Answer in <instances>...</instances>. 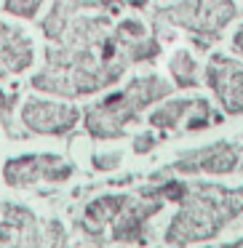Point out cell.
<instances>
[{
  "instance_id": "cell-2",
  "label": "cell",
  "mask_w": 243,
  "mask_h": 248,
  "mask_svg": "<svg viewBox=\"0 0 243 248\" xmlns=\"http://www.w3.org/2000/svg\"><path fill=\"white\" fill-rule=\"evenodd\" d=\"M168 70H171L174 78H177L179 86H184V88H190V86H195V83H198V75H195V72H198V67H195L193 56H190L187 51H179V54L171 59Z\"/></svg>"
},
{
  "instance_id": "cell-1",
  "label": "cell",
  "mask_w": 243,
  "mask_h": 248,
  "mask_svg": "<svg viewBox=\"0 0 243 248\" xmlns=\"http://www.w3.org/2000/svg\"><path fill=\"white\" fill-rule=\"evenodd\" d=\"M206 80L219 93L227 109H243V64L214 56L206 70Z\"/></svg>"
},
{
  "instance_id": "cell-3",
  "label": "cell",
  "mask_w": 243,
  "mask_h": 248,
  "mask_svg": "<svg viewBox=\"0 0 243 248\" xmlns=\"http://www.w3.org/2000/svg\"><path fill=\"white\" fill-rule=\"evenodd\" d=\"M235 48H238V51H243V27L235 32Z\"/></svg>"
}]
</instances>
